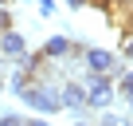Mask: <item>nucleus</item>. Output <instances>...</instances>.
Wrapping results in <instances>:
<instances>
[{
    "instance_id": "1",
    "label": "nucleus",
    "mask_w": 133,
    "mask_h": 126,
    "mask_svg": "<svg viewBox=\"0 0 133 126\" xmlns=\"http://www.w3.org/2000/svg\"><path fill=\"white\" fill-rule=\"evenodd\" d=\"M20 102H24V106H31L35 114H55V110H63L59 87H55V83H47V79H35V83L20 95Z\"/></svg>"
},
{
    "instance_id": "4",
    "label": "nucleus",
    "mask_w": 133,
    "mask_h": 126,
    "mask_svg": "<svg viewBox=\"0 0 133 126\" xmlns=\"http://www.w3.org/2000/svg\"><path fill=\"white\" fill-rule=\"evenodd\" d=\"M47 59H78V55H86V47L82 43H75V39H66V36H51L43 47H39Z\"/></svg>"
},
{
    "instance_id": "18",
    "label": "nucleus",
    "mask_w": 133,
    "mask_h": 126,
    "mask_svg": "<svg viewBox=\"0 0 133 126\" xmlns=\"http://www.w3.org/2000/svg\"><path fill=\"white\" fill-rule=\"evenodd\" d=\"M75 126H90V122H75Z\"/></svg>"
},
{
    "instance_id": "19",
    "label": "nucleus",
    "mask_w": 133,
    "mask_h": 126,
    "mask_svg": "<svg viewBox=\"0 0 133 126\" xmlns=\"http://www.w3.org/2000/svg\"><path fill=\"white\" fill-rule=\"evenodd\" d=\"M129 32H133V16H129Z\"/></svg>"
},
{
    "instance_id": "5",
    "label": "nucleus",
    "mask_w": 133,
    "mask_h": 126,
    "mask_svg": "<svg viewBox=\"0 0 133 126\" xmlns=\"http://www.w3.org/2000/svg\"><path fill=\"white\" fill-rule=\"evenodd\" d=\"M59 99H63V110H86V87L75 79L59 87Z\"/></svg>"
},
{
    "instance_id": "7",
    "label": "nucleus",
    "mask_w": 133,
    "mask_h": 126,
    "mask_svg": "<svg viewBox=\"0 0 133 126\" xmlns=\"http://www.w3.org/2000/svg\"><path fill=\"white\" fill-rule=\"evenodd\" d=\"M31 83H35V79H31V75H28V71H20V67H16V71H12V91H16V95H24V91H28V87H31Z\"/></svg>"
},
{
    "instance_id": "12",
    "label": "nucleus",
    "mask_w": 133,
    "mask_h": 126,
    "mask_svg": "<svg viewBox=\"0 0 133 126\" xmlns=\"http://www.w3.org/2000/svg\"><path fill=\"white\" fill-rule=\"evenodd\" d=\"M121 47H125V59L133 63V32H129V28H125V43H121Z\"/></svg>"
},
{
    "instance_id": "16",
    "label": "nucleus",
    "mask_w": 133,
    "mask_h": 126,
    "mask_svg": "<svg viewBox=\"0 0 133 126\" xmlns=\"http://www.w3.org/2000/svg\"><path fill=\"white\" fill-rule=\"evenodd\" d=\"M8 4H12V0H0V8H8Z\"/></svg>"
},
{
    "instance_id": "11",
    "label": "nucleus",
    "mask_w": 133,
    "mask_h": 126,
    "mask_svg": "<svg viewBox=\"0 0 133 126\" xmlns=\"http://www.w3.org/2000/svg\"><path fill=\"white\" fill-rule=\"evenodd\" d=\"M28 118H20V114H0V126H24Z\"/></svg>"
},
{
    "instance_id": "2",
    "label": "nucleus",
    "mask_w": 133,
    "mask_h": 126,
    "mask_svg": "<svg viewBox=\"0 0 133 126\" xmlns=\"http://www.w3.org/2000/svg\"><path fill=\"white\" fill-rule=\"evenodd\" d=\"M82 87H86V106H94V110H106L110 106V99L117 95V87H114V79L110 75H82Z\"/></svg>"
},
{
    "instance_id": "17",
    "label": "nucleus",
    "mask_w": 133,
    "mask_h": 126,
    "mask_svg": "<svg viewBox=\"0 0 133 126\" xmlns=\"http://www.w3.org/2000/svg\"><path fill=\"white\" fill-rule=\"evenodd\" d=\"M0 91H4V75H0Z\"/></svg>"
},
{
    "instance_id": "14",
    "label": "nucleus",
    "mask_w": 133,
    "mask_h": 126,
    "mask_svg": "<svg viewBox=\"0 0 133 126\" xmlns=\"http://www.w3.org/2000/svg\"><path fill=\"white\" fill-rule=\"evenodd\" d=\"M66 4H71V8L78 12V8H86V4H90V0H66Z\"/></svg>"
},
{
    "instance_id": "9",
    "label": "nucleus",
    "mask_w": 133,
    "mask_h": 126,
    "mask_svg": "<svg viewBox=\"0 0 133 126\" xmlns=\"http://www.w3.org/2000/svg\"><path fill=\"white\" fill-rule=\"evenodd\" d=\"M98 126H133V122H129V118H121V114H106Z\"/></svg>"
},
{
    "instance_id": "15",
    "label": "nucleus",
    "mask_w": 133,
    "mask_h": 126,
    "mask_svg": "<svg viewBox=\"0 0 133 126\" xmlns=\"http://www.w3.org/2000/svg\"><path fill=\"white\" fill-rule=\"evenodd\" d=\"M24 126H47V122H43V118H28Z\"/></svg>"
},
{
    "instance_id": "3",
    "label": "nucleus",
    "mask_w": 133,
    "mask_h": 126,
    "mask_svg": "<svg viewBox=\"0 0 133 126\" xmlns=\"http://www.w3.org/2000/svg\"><path fill=\"white\" fill-rule=\"evenodd\" d=\"M86 71L90 75H110V79H121L125 75V67L114 59V51H106V47H86Z\"/></svg>"
},
{
    "instance_id": "8",
    "label": "nucleus",
    "mask_w": 133,
    "mask_h": 126,
    "mask_svg": "<svg viewBox=\"0 0 133 126\" xmlns=\"http://www.w3.org/2000/svg\"><path fill=\"white\" fill-rule=\"evenodd\" d=\"M117 95H125V99L133 102V71H125V75L117 79Z\"/></svg>"
},
{
    "instance_id": "13",
    "label": "nucleus",
    "mask_w": 133,
    "mask_h": 126,
    "mask_svg": "<svg viewBox=\"0 0 133 126\" xmlns=\"http://www.w3.org/2000/svg\"><path fill=\"white\" fill-rule=\"evenodd\" d=\"M39 12H43V16H51V12H55V0H39Z\"/></svg>"
},
{
    "instance_id": "6",
    "label": "nucleus",
    "mask_w": 133,
    "mask_h": 126,
    "mask_svg": "<svg viewBox=\"0 0 133 126\" xmlns=\"http://www.w3.org/2000/svg\"><path fill=\"white\" fill-rule=\"evenodd\" d=\"M28 51V39H24V32H4V36H0V59H20Z\"/></svg>"
},
{
    "instance_id": "10",
    "label": "nucleus",
    "mask_w": 133,
    "mask_h": 126,
    "mask_svg": "<svg viewBox=\"0 0 133 126\" xmlns=\"http://www.w3.org/2000/svg\"><path fill=\"white\" fill-rule=\"evenodd\" d=\"M16 24H12V12L8 8H0V36H4V32H12Z\"/></svg>"
}]
</instances>
